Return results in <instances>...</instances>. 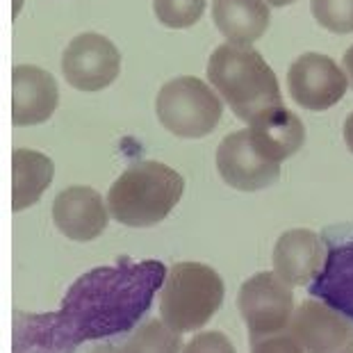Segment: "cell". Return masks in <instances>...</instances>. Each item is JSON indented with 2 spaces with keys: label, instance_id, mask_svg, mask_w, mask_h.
I'll list each match as a JSON object with an SVG mask.
<instances>
[{
  "label": "cell",
  "instance_id": "1",
  "mask_svg": "<svg viewBox=\"0 0 353 353\" xmlns=\"http://www.w3.org/2000/svg\"><path fill=\"white\" fill-rule=\"evenodd\" d=\"M164 281L167 267L160 260L96 267L69 288L59 317L78 344L128 333L148 312Z\"/></svg>",
  "mask_w": 353,
  "mask_h": 353
},
{
  "label": "cell",
  "instance_id": "2",
  "mask_svg": "<svg viewBox=\"0 0 353 353\" xmlns=\"http://www.w3.org/2000/svg\"><path fill=\"white\" fill-rule=\"evenodd\" d=\"M208 78L242 121L251 123L262 112L283 105L274 69L251 46L230 41L216 46L208 62Z\"/></svg>",
  "mask_w": 353,
  "mask_h": 353
},
{
  "label": "cell",
  "instance_id": "3",
  "mask_svg": "<svg viewBox=\"0 0 353 353\" xmlns=\"http://www.w3.org/2000/svg\"><path fill=\"white\" fill-rule=\"evenodd\" d=\"M185 178L169 164L141 160L130 164L108 192L110 214L130 228H151L174 212Z\"/></svg>",
  "mask_w": 353,
  "mask_h": 353
},
{
  "label": "cell",
  "instance_id": "4",
  "mask_svg": "<svg viewBox=\"0 0 353 353\" xmlns=\"http://www.w3.org/2000/svg\"><path fill=\"white\" fill-rule=\"evenodd\" d=\"M221 276L203 262H178L160 292V314L171 328L190 333L205 326L223 303Z\"/></svg>",
  "mask_w": 353,
  "mask_h": 353
},
{
  "label": "cell",
  "instance_id": "5",
  "mask_svg": "<svg viewBox=\"0 0 353 353\" xmlns=\"http://www.w3.org/2000/svg\"><path fill=\"white\" fill-rule=\"evenodd\" d=\"M160 123L180 139H201L219 125L223 103L201 78L180 76L160 87L155 99Z\"/></svg>",
  "mask_w": 353,
  "mask_h": 353
},
{
  "label": "cell",
  "instance_id": "6",
  "mask_svg": "<svg viewBox=\"0 0 353 353\" xmlns=\"http://www.w3.org/2000/svg\"><path fill=\"white\" fill-rule=\"evenodd\" d=\"M237 307L251 333V342L283 333L294 317V292L276 272H260L242 283Z\"/></svg>",
  "mask_w": 353,
  "mask_h": 353
},
{
  "label": "cell",
  "instance_id": "7",
  "mask_svg": "<svg viewBox=\"0 0 353 353\" xmlns=\"http://www.w3.org/2000/svg\"><path fill=\"white\" fill-rule=\"evenodd\" d=\"M62 73L78 92H101L121 73V52L108 37L82 32L62 52Z\"/></svg>",
  "mask_w": 353,
  "mask_h": 353
},
{
  "label": "cell",
  "instance_id": "8",
  "mask_svg": "<svg viewBox=\"0 0 353 353\" xmlns=\"http://www.w3.org/2000/svg\"><path fill=\"white\" fill-rule=\"evenodd\" d=\"M349 76L335 59L321 52H303L288 71V89L292 101L303 110L324 112L337 105L349 89Z\"/></svg>",
  "mask_w": 353,
  "mask_h": 353
},
{
  "label": "cell",
  "instance_id": "9",
  "mask_svg": "<svg viewBox=\"0 0 353 353\" xmlns=\"http://www.w3.org/2000/svg\"><path fill=\"white\" fill-rule=\"evenodd\" d=\"M216 171L232 190L258 192L281 178V162H274L255 148L249 128L230 132L216 148Z\"/></svg>",
  "mask_w": 353,
  "mask_h": 353
},
{
  "label": "cell",
  "instance_id": "10",
  "mask_svg": "<svg viewBox=\"0 0 353 353\" xmlns=\"http://www.w3.org/2000/svg\"><path fill=\"white\" fill-rule=\"evenodd\" d=\"M290 333L305 353H353V319L324 301H303L292 317Z\"/></svg>",
  "mask_w": 353,
  "mask_h": 353
},
{
  "label": "cell",
  "instance_id": "11",
  "mask_svg": "<svg viewBox=\"0 0 353 353\" xmlns=\"http://www.w3.org/2000/svg\"><path fill=\"white\" fill-rule=\"evenodd\" d=\"M310 294L353 319V226L326 235V260L310 283Z\"/></svg>",
  "mask_w": 353,
  "mask_h": 353
},
{
  "label": "cell",
  "instance_id": "12",
  "mask_svg": "<svg viewBox=\"0 0 353 353\" xmlns=\"http://www.w3.org/2000/svg\"><path fill=\"white\" fill-rule=\"evenodd\" d=\"M52 221L73 242H92L108 228L110 208L94 187L73 185L52 201Z\"/></svg>",
  "mask_w": 353,
  "mask_h": 353
},
{
  "label": "cell",
  "instance_id": "13",
  "mask_svg": "<svg viewBox=\"0 0 353 353\" xmlns=\"http://www.w3.org/2000/svg\"><path fill=\"white\" fill-rule=\"evenodd\" d=\"M59 87L50 71L19 64L12 71V121L17 128L46 123L57 110Z\"/></svg>",
  "mask_w": 353,
  "mask_h": 353
},
{
  "label": "cell",
  "instance_id": "14",
  "mask_svg": "<svg viewBox=\"0 0 353 353\" xmlns=\"http://www.w3.org/2000/svg\"><path fill=\"white\" fill-rule=\"evenodd\" d=\"M324 239L314 230H288L274 246V272L290 285H310L324 267Z\"/></svg>",
  "mask_w": 353,
  "mask_h": 353
},
{
  "label": "cell",
  "instance_id": "15",
  "mask_svg": "<svg viewBox=\"0 0 353 353\" xmlns=\"http://www.w3.org/2000/svg\"><path fill=\"white\" fill-rule=\"evenodd\" d=\"M249 132L255 148L274 162L290 160L305 144L303 121L283 105L255 117L249 123Z\"/></svg>",
  "mask_w": 353,
  "mask_h": 353
},
{
  "label": "cell",
  "instance_id": "16",
  "mask_svg": "<svg viewBox=\"0 0 353 353\" xmlns=\"http://www.w3.org/2000/svg\"><path fill=\"white\" fill-rule=\"evenodd\" d=\"M267 5V0H212V21L226 41L251 46L269 30Z\"/></svg>",
  "mask_w": 353,
  "mask_h": 353
},
{
  "label": "cell",
  "instance_id": "17",
  "mask_svg": "<svg viewBox=\"0 0 353 353\" xmlns=\"http://www.w3.org/2000/svg\"><path fill=\"white\" fill-rule=\"evenodd\" d=\"M76 347V337L66 328L59 312H17V319H14V353H73Z\"/></svg>",
  "mask_w": 353,
  "mask_h": 353
},
{
  "label": "cell",
  "instance_id": "18",
  "mask_svg": "<svg viewBox=\"0 0 353 353\" xmlns=\"http://www.w3.org/2000/svg\"><path fill=\"white\" fill-rule=\"evenodd\" d=\"M55 176V164L46 155L32 148H17L12 153V210L21 212L34 205L48 190Z\"/></svg>",
  "mask_w": 353,
  "mask_h": 353
},
{
  "label": "cell",
  "instance_id": "19",
  "mask_svg": "<svg viewBox=\"0 0 353 353\" xmlns=\"http://www.w3.org/2000/svg\"><path fill=\"white\" fill-rule=\"evenodd\" d=\"M121 353H183V337L164 319H151L128 337Z\"/></svg>",
  "mask_w": 353,
  "mask_h": 353
},
{
  "label": "cell",
  "instance_id": "20",
  "mask_svg": "<svg viewBox=\"0 0 353 353\" xmlns=\"http://www.w3.org/2000/svg\"><path fill=\"white\" fill-rule=\"evenodd\" d=\"M208 0H153V12L164 28L185 30L199 23Z\"/></svg>",
  "mask_w": 353,
  "mask_h": 353
},
{
  "label": "cell",
  "instance_id": "21",
  "mask_svg": "<svg viewBox=\"0 0 353 353\" xmlns=\"http://www.w3.org/2000/svg\"><path fill=\"white\" fill-rule=\"evenodd\" d=\"M314 21L333 34L353 32V0H310Z\"/></svg>",
  "mask_w": 353,
  "mask_h": 353
},
{
  "label": "cell",
  "instance_id": "22",
  "mask_svg": "<svg viewBox=\"0 0 353 353\" xmlns=\"http://www.w3.org/2000/svg\"><path fill=\"white\" fill-rule=\"evenodd\" d=\"M183 353H235V347L221 330H210L192 337V342L183 349Z\"/></svg>",
  "mask_w": 353,
  "mask_h": 353
},
{
  "label": "cell",
  "instance_id": "23",
  "mask_svg": "<svg viewBox=\"0 0 353 353\" xmlns=\"http://www.w3.org/2000/svg\"><path fill=\"white\" fill-rule=\"evenodd\" d=\"M253 353H305L294 335L276 333L253 342Z\"/></svg>",
  "mask_w": 353,
  "mask_h": 353
},
{
  "label": "cell",
  "instance_id": "24",
  "mask_svg": "<svg viewBox=\"0 0 353 353\" xmlns=\"http://www.w3.org/2000/svg\"><path fill=\"white\" fill-rule=\"evenodd\" d=\"M342 66H344V71H347V76H349V85L353 89V46L344 52V59H342Z\"/></svg>",
  "mask_w": 353,
  "mask_h": 353
},
{
  "label": "cell",
  "instance_id": "25",
  "mask_svg": "<svg viewBox=\"0 0 353 353\" xmlns=\"http://www.w3.org/2000/svg\"><path fill=\"white\" fill-rule=\"evenodd\" d=\"M344 141H347V148L353 153V112L344 121Z\"/></svg>",
  "mask_w": 353,
  "mask_h": 353
},
{
  "label": "cell",
  "instance_id": "26",
  "mask_svg": "<svg viewBox=\"0 0 353 353\" xmlns=\"http://www.w3.org/2000/svg\"><path fill=\"white\" fill-rule=\"evenodd\" d=\"M89 353H121V349L112 347V344H105V347H99V349H94V351H89Z\"/></svg>",
  "mask_w": 353,
  "mask_h": 353
},
{
  "label": "cell",
  "instance_id": "27",
  "mask_svg": "<svg viewBox=\"0 0 353 353\" xmlns=\"http://www.w3.org/2000/svg\"><path fill=\"white\" fill-rule=\"evenodd\" d=\"M269 5H274V7H288L292 3H296V0H267Z\"/></svg>",
  "mask_w": 353,
  "mask_h": 353
},
{
  "label": "cell",
  "instance_id": "28",
  "mask_svg": "<svg viewBox=\"0 0 353 353\" xmlns=\"http://www.w3.org/2000/svg\"><path fill=\"white\" fill-rule=\"evenodd\" d=\"M21 7H23V0H14V7H12V12H14V19L21 14Z\"/></svg>",
  "mask_w": 353,
  "mask_h": 353
}]
</instances>
